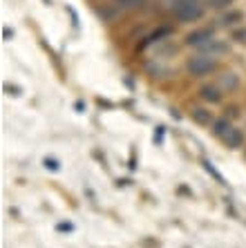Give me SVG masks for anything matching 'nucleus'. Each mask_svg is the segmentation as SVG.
<instances>
[{"label":"nucleus","mask_w":246,"mask_h":248,"mask_svg":"<svg viewBox=\"0 0 246 248\" xmlns=\"http://www.w3.org/2000/svg\"><path fill=\"white\" fill-rule=\"evenodd\" d=\"M199 96L204 98V101H208V103H219V101H222V92H217V87H213V85L201 87Z\"/></svg>","instance_id":"obj_7"},{"label":"nucleus","mask_w":246,"mask_h":248,"mask_svg":"<svg viewBox=\"0 0 246 248\" xmlns=\"http://www.w3.org/2000/svg\"><path fill=\"white\" fill-rule=\"evenodd\" d=\"M237 76L233 74V72H226V74H222L219 76V81H217V85H219V90L222 92H233L235 87H237Z\"/></svg>","instance_id":"obj_5"},{"label":"nucleus","mask_w":246,"mask_h":248,"mask_svg":"<svg viewBox=\"0 0 246 248\" xmlns=\"http://www.w3.org/2000/svg\"><path fill=\"white\" fill-rule=\"evenodd\" d=\"M233 41L240 43V45H246V27L235 29V31H233Z\"/></svg>","instance_id":"obj_12"},{"label":"nucleus","mask_w":246,"mask_h":248,"mask_svg":"<svg viewBox=\"0 0 246 248\" xmlns=\"http://www.w3.org/2000/svg\"><path fill=\"white\" fill-rule=\"evenodd\" d=\"M206 54H215V52H226V49H229V47H226V43H215V41H211V43H206Z\"/></svg>","instance_id":"obj_10"},{"label":"nucleus","mask_w":246,"mask_h":248,"mask_svg":"<svg viewBox=\"0 0 246 248\" xmlns=\"http://www.w3.org/2000/svg\"><path fill=\"white\" fill-rule=\"evenodd\" d=\"M164 36H170V29H159V31H157V34H152L148 38V41L143 43V45H148V43H155V41H161V38H164Z\"/></svg>","instance_id":"obj_13"},{"label":"nucleus","mask_w":246,"mask_h":248,"mask_svg":"<svg viewBox=\"0 0 246 248\" xmlns=\"http://www.w3.org/2000/svg\"><path fill=\"white\" fill-rule=\"evenodd\" d=\"M116 5L123 7V9H139V7L146 5V0H116Z\"/></svg>","instance_id":"obj_9"},{"label":"nucleus","mask_w":246,"mask_h":248,"mask_svg":"<svg viewBox=\"0 0 246 248\" xmlns=\"http://www.w3.org/2000/svg\"><path fill=\"white\" fill-rule=\"evenodd\" d=\"M235 0H206V5L213 7V9H226V7H230Z\"/></svg>","instance_id":"obj_11"},{"label":"nucleus","mask_w":246,"mask_h":248,"mask_svg":"<svg viewBox=\"0 0 246 248\" xmlns=\"http://www.w3.org/2000/svg\"><path fill=\"white\" fill-rule=\"evenodd\" d=\"M58 231H72V226H69V224H61V226H58Z\"/></svg>","instance_id":"obj_16"},{"label":"nucleus","mask_w":246,"mask_h":248,"mask_svg":"<svg viewBox=\"0 0 246 248\" xmlns=\"http://www.w3.org/2000/svg\"><path fill=\"white\" fill-rule=\"evenodd\" d=\"M190 116H193L199 125H211L213 123V114L206 110V108H193V110H190Z\"/></svg>","instance_id":"obj_6"},{"label":"nucleus","mask_w":246,"mask_h":248,"mask_svg":"<svg viewBox=\"0 0 246 248\" xmlns=\"http://www.w3.org/2000/svg\"><path fill=\"white\" fill-rule=\"evenodd\" d=\"M43 163H45V168H49V170H58V161H56V159H45Z\"/></svg>","instance_id":"obj_15"},{"label":"nucleus","mask_w":246,"mask_h":248,"mask_svg":"<svg viewBox=\"0 0 246 248\" xmlns=\"http://www.w3.org/2000/svg\"><path fill=\"white\" fill-rule=\"evenodd\" d=\"M213 132H215V137L222 139V141L229 145L230 150H237V148H242V143H244V134H242L237 127L230 125L229 121H224V119L215 121V127H213Z\"/></svg>","instance_id":"obj_2"},{"label":"nucleus","mask_w":246,"mask_h":248,"mask_svg":"<svg viewBox=\"0 0 246 248\" xmlns=\"http://www.w3.org/2000/svg\"><path fill=\"white\" fill-rule=\"evenodd\" d=\"M188 72L193 76H206V74H213L215 69H217V61L215 56L211 54H197V56L188 58Z\"/></svg>","instance_id":"obj_3"},{"label":"nucleus","mask_w":246,"mask_h":248,"mask_svg":"<svg viewBox=\"0 0 246 248\" xmlns=\"http://www.w3.org/2000/svg\"><path fill=\"white\" fill-rule=\"evenodd\" d=\"M242 20V12H230V14H224V16L217 18V25H222V27H230V25L240 23Z\"/></svg>","instance_id":"obj_8"},{"label":"nucleus","mask_w":246,"mask_h":248,"mask_svg":"<svg viewBox=\"0 0 246 248\" xmlns=\"http://www.w3.org/2000/svg\"><path fill=\"white\" fill-rule=\"evenodd\" d=\"M172 14L181 23H195L204 16V2L201 0H175Z\"/></svg>","instance_id":"obj_1"},{"label":"nucleus","mask_w":246,"mask_h":248,"mask_svg":"<svg viewBox=\"0 0 246 248\" xmlns=\"http://www.w3.org/2000/svg\"><path fill=\"white\" fill-rule=\"evenodd\" d=\"M211 41H213V29H197V31L186 36V43H188V45H195V47L206 45V43H211Z\"/></svg>","instance_id":"obj_4"},{"label":"nucleus","mask_w":246,"mask_h":248,"mask_svg":"<svg viewBox=\"0 0 246 248\" xmlns=\"http://www.w3.org/2000/svg\"><path fill=\"white\" fill-rule=\"evenodd\" d=\"M204 168H206V170L213 174V177H215V179H217V181H222V184H224V179H222V177H219V172H217V170H215V168L211 166V161H204Z\"/></svg>","instance_id":"obj_14"}]
</instances>
